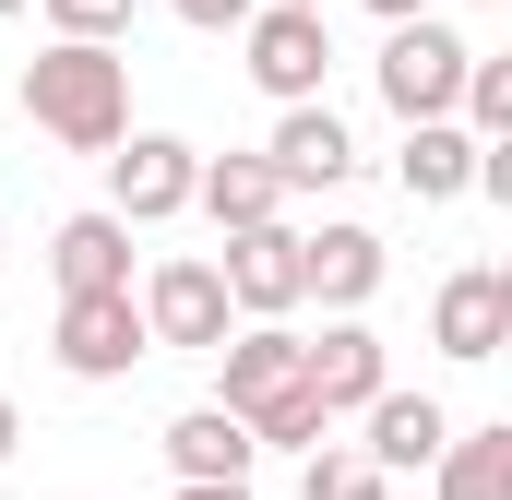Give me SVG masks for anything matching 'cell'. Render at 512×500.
<instances>
[{
    "instance_id": "cell-13",
    "label": "cell",
    "mask_w": 512,
    "mask_h": 500,
    "mask_svg": "<svg viewBox=\"0 0 512 500\" xmlns=\"http://www.w3.org/2000/svg\"><path fill=\"white\" fill-rule=\"evenodd\" d=\"M298 286H310L322 310H370V298H382V239H370V227H322V239H298Z\"/></svg>"
},
{
    "instance_id": "cell-5",
    "label": "cell",
    "mask_w": 512,
    "mask_h": 500,
    "mask_svg": "<svg viewBox=\"0 0 512 500\" xmlns=\"http://www.w3.org/2000/svg\"><path fill=\"white\" fill-rule=\"evenodd\" d=\"M227 322H239V310H227V274H215L203 250H179V262H155V274H143V334H155V346L215 358V346H227Z\"/></svg>"
},
{
    "instance_id": "cell-10",
    "label": "cell",
    "mask_w": 512,
    "mask_h": 500,
    "mask_svg": "<svg viewBox=\"0 0 512 500\" xmlns=\"http://www.w3.org/2000/svg\"><path fill=\"white\" fill-rule=\"evenodd\" d=\"M262 167H274L286 191H334V179L358 167V143H346V120H334L322 96H298V108L274 120V143H262Z\"/></svg>"
},
{
    "instance_id": "cell-19",
    "label": "cell",
    "mask_w": 512,
    "mask_h": 500,
    "mask_svg": "<svg viewBox=\"0 0 512 500\" xmlns=\"http://www.w3.org/2000/svg\"><path fill=\"white\" fill-rule=\"evenodd\" d=\"M453 108H465V131H477V143H501V131H512V60L465 48V96H453Z\"/></svg>"
},
{
    "instance_id": "cell-23",
    "label": "cell",
    "mask_w": 512,
    "mask_h": 500,
    "mask_svg": "<svg viewBox=\"0 0 512 500\" xmlns=\"http://www.w3.org/2000/svg\"><path fill=\"white\" fill-rule=\"evenodd\" d=\"M179 500H251V477H179Z\"/></svg>"
},
{
    "instance_id": "cell-22",
    "label": "cell",
    "mask_w": 512,
    "mask_h": 500,
    "mask_svg": "<svg viewBox=\"0 0 512 500\" xmlns=\"http://www.w3.org/2000/svg\"><path fill=\"white\" fill-rule=\"evenodd\" d=\"M167 12H179L191 36H239V24H251V0H167Z\"/></svg>"
},
{
    "instance_id": "cell-6",
    "label": "cell",
    "mask_w": 512,
    "mask_h": 500,
    "mask_svg": "<svg viewBox=\"0 0 512 500\" xmlns=\"http://www.w3.org/2000/svg\"><path fill=\"white\" fill-rule=\"evenodd\" d=\"M239 48H251V84L274 96V108L322 96V72H334V36H322V12H286V0H251Z\"/></svg>"
},
{
    "instance_id": "cell-12",
    "label": "cell",
    "mask_w": 512,
    "mask_h": 500,
    "mask_svg": "<svg viewBox=\"0 0 512 500\" xmlns=\"http://www.w3.org/2000/svg\"><path fill=\"white\" fill-rule=\"evenodd\" d=\"M215 358H227V393H215V405H239V417H262L274 393H298V334H286V322H227Z\"/></svg>"
},
{
    "instance_id": "cell-14",
    "label": "cell",
    "mask_w": 512,
    "mask_h": 500,
    "mask_svg": "<svg viewBox=\"0 0 512 500\" xmlns=\"http://www.w3.org/2000/svg\"><path fill=\"white\" fill-rule=\"evenodd\" d=\"M393 179H405V203H465V179H477V131H465V120H405Z\"/></svg>"
},
{
    "instance_id": "cell-28",
    "label": "cell",
    "mask_w": 512,
    "mask_h": 500,
    "mask_svg": "<svg viewBox=\"0 0 512 500\" xmlns=\"http://www.w3.org/2000/svg\"><path fill=\"white\" fill-rule=\"evenodd\" d=\"M0 12H24V0H0Z\"/></svg>"
},
{
    "instance_id": "cell-25",
    "label": "cell",
    "mask_w": 512,
    "mask_h": 500,
    "mask_svg": "<svg viewBox=\"0 0 512 500\" xmlns=\"http://www.w3.org/2000/svg\"><path fill=\"white\" fill-rule=\"evenodd\" d=\"M370 12H382V24H405V12H429V0H370Z\"/></svg>"
},
{
    "instance_id": "cell-4",
    "label": "cell",
    "mask_w": 512,
    "mask_h": 500,
    "mask_svg": "<svg viewBox=\"0 0 512 500\" xmlns=\"http://www.w3.org/2000/svg\"><path fill=\"white\" fill-rule=\"evenodd\" d=\"M191 179H203V155H191L179 131H120V143H108V215H120V227L191 215Z\"/></svg>"
},
{
    "instance_id": "cell-16",
    "label": "cell",
    "mask_w": 512,
    "mask_h": 500,
    "mask_svg": "<svg viewBox=\"0 0 512 500\" xmlns=\"http://www.w3.org/2000/svg\"><path fill=\"white\" fill-rule=\"evenodd\" d=\"M251 417L239 405H191V417H167V465L179 477H251Z\"/></svg>"
},
{
    "instance_id": "cell-27",
    "label": "cell",
    "mask_w": 512,
    "mask_h": 500,
    "mask_svg": "<svg viewBox=\"0 0 512 500\" xmlns=\"http://www.w3.org/2000/svg\"><path fill=\"white\" fill-rule=\"evenodd\" d=\"M0 262H12V227H0Z\"/></svg>"
},
{
    "instance_id": "cell-1",
    "label": "cell",
    "mask_w": 512,
    "mask_h": 500,
    "mask_svg": "<svg viewBox=\"0 0 512 500\" xmlns=\"http://www.w3.org/2000/svg\"><path fill=\"white\" fill-rule=\"evenodd\" d=\"M24 120L48 131V143H72V155H108V143L131 131L120 36H48V48L24 60Z\"/></svg>"
},
{
    "instance_id": "cell-17",
    "label": "cell",
    "mask_w": 512,
    "mask_h": 500,
    "mask_svg": "<svg viewBox=\"0 0 512 500\" xmlns=\"http://www.w3.org/2000/svg\"><path fill=\"white\" fill-rule=\"evenodd\" d=\"M48 274H60V298H72V286H131V227L120 215H60Z\"/></svg>"
},
{
    "instance_id": "cell-21",
    "label": "cell",
    "mask_w": 512,
    "mask_h": 500,
    "mask_svg": "<svg viewBox=\"0 0 512 500\" xmlns=\"http://www.w3.org/2000/svg\"><path fill=\"white\" fill-rule=\"evenodd\" d=\"M48 24H60V36H120L131 0H48Z\"/></svg>"
},
{
    "instance_id": "cell-24",
    "label": "cell",
    "mask_w": 512,
    "mask_h": 500,
    "mask_svg": "<svg viewBox=\"0 0 512 500\" xmlns=\"http://www.w3.org/2000/svg\"><path fill=\"white\" fill-rule=\"evenodd\" d=\"M12 441H24V417H12V393H0V465H12Z\"/></svg>"
},
{
    "instance_id": "cell-18",
    "label": "cell",
    "mask_w": 512,
    "mask_h": 500,
    "mask_svg": "<svg viewBox=\"0 0 512 500\" xmlns=\"http://www.w3.org/2000/svg\"><path fill=\"white\" fill-rule=\"evenodd\" d=\"M191 203H203V215H215V227H262V215H274V203H286V179H274V167H262V155H215V167H203V179H191Z\"/></svg>"
},
{
    "instance_id": "cell-7",
    "label": "cell",
    "mask_w": 512,
    "mask_h": 500,
    "mask_svg": "<svg viewBox=\"0 0 512 500\" xmlns=\"http://www.w3.org/2000/svg\"><path fill=\"white\" fill-rule=\"evenodd\" d=\"M215 274H227V310H239V322L310 310V286H298V227H274V215H262V227H227V262H215Z\"/></svg>"
},
{
    "instance_id": "cell-9",
    "label": "cell",
    "mask_w": 512,
    "mask_h": 500,
    "mask_svg": "<svg viewBox=\"0 0 512 500\" xmlns=\"http://www.w3.org/2000/svg\"><path fill=\"white\" fill-rule=\"evenodd\" d=\"M501 334H512V274H501V262L441 274V298H429V346L477 370V358H501Z\"/></svg>"
},
{
    "instance_id": "cell-3",
    "label": "cell",
    "mask_w": 512,
    "mask_h": 500,
    "mask_svg": "<svg viewBox=\"0 0 512 500\" xmlns=\"http://www.w3.org/2000/svg\"><path fill=\"white\" fill-rule=\"evenodd\" d=\"M453 96H465V36L429 24V12H405L382 36V108L393 120H453Z\"/></svg>"
},
{
    "instance_id": "cell-26",
    "label": "cell",
    "mask_w": 512,
    "mask_h": 500,
    "mask_svg": "<svg viewBox=\"0 0 512 500\" xmlns=\"http://www.w3.org/2000/svg\"><path fill=\"white\" fill-rule=\"evenodd\" d=\"M286 12H334V0H286Z\"/></svg>"
},
{
    "instance_id": "cell-2",
    "label": "cell",
    "mask_w": 512,
    "mask_h": 500,
    "mask_svg": "<svg viewBox=\"0 0 512 500\" xmlns=\"http://www.w3.org/2000/svg\"><path fill=\"white\" fill-rule=\"evenodd\" d=\"M48 358H60L72 381H131V358H155L143 298H131V286H72L60 322H48Z\"/></svg>"
},
{
    "instance_id": "cell-8",
    "label": "cell",
    "mask_w": 512,
    "mask_h": 500,
    "mask_svg": "<svg viewBox=\"0 0 512 500\" xmlns=\"http://www.w3.org/2000/svg\"><path fill=\"white\" fill-rule=\"evenodd\" d=\"M298 381L322 393V417H358V405L393 381V358H382V334H370L358 310H334L322 334H298Z\"/></svg>"
},
{
    "instance_id": "cell-20",
    "label": "cell",
    "mask_w": 512,
    "mask_h": 500,
    "mask_svg": "<svg viewBox=\"0 0 512 500\" xmlns=\"http://www.w3.org/2000/svg\"><path fill=\"white\" fill-rule=\"evenodd\" d=\"M298 500H393V477L370 465V453H322V441H310V477H298Z\"/></svg>"
},
{
    "instance_id": "cell-11",
    "label": "cell",
    "mask_w": 512,
    "mask_h": 500,
    "mask_svg": "<svg viewBox=\"0 0 512 500\" xmlns=\"http://www.w3.org/2000/svg\"><path fill=\"white\" fill-rule=\"evenodd\" d=\"M358 417H370V441H358V453H370L382 477H429V453L453 441V405H429V393H393V381L358 405Z\"/></svg>"
},
{
    "instance_id": "cell-15",
    "label": "cell",
    "mask_w": 512,
    "mask_h": 500,
    "mask_svg": "<svg viewBox=\"0 0 512 500\" xmlns=\"http://www.w3.org/2000/svg\"><path fill=\"white\" fill-rule=\"evenodd\" d=\"M429 489H441V500H512V417L453 429V441L429 453Z\"/></svg>"
}]
</instances>
